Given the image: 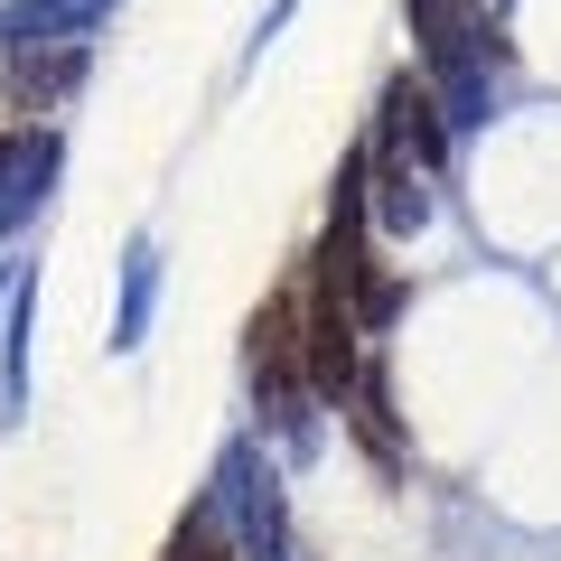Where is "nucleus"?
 <instances>
[{"label": "nucleus", "mask_w": 561, "mask_h": 561, "mask_svg": "<svg viewBox=\"0 0 561 561\" xmlns=\"http://www.w3.org/2000/svg\"><path fill=\"white\" fill-rule=\"evenodd\" d=\"M300 375H309V319H300V300H272L253 319V383L262 393H290Z\"/></svg>", "instance_id": "obj_1"}, {"label": "nucleus", "mask_w": 561, "mask_h": 561, "mask_svg": "<svg viewBox=\"0 0 561 561\" xmlns=\"http://www.w3.org/2000/svg\"><path fill=\"white\" fill-rule=\"evenodd\" d=\"M309 383H319L328 402L356 393V309L328 300V290H319V309H309Z\"/></svg>", "instance_id": "obj_2"}, {"label": "nucleus", "mask_w": 561, "mask_h": 561, "mask_svg": "<svg viewBox=\"0 0 561 561\" xmlns=\"http://www.w3.org/2000/svg\"><path fill=\"white\" fill-rule=\"evenodd\" d=\"M383 131H393L421 169H440V150H449V140H440V103H431V84H412V76L383 84Z\"/></svg>", "instance_id": "obj_3"}, {"label": "nucleus", "mask_w": 561, "mask_h": 561, "mask_svg": "<svg viewBox=\"0 0 561 561\" xmlns=\"http://www.w3.org/2000/svg\"><path fill=\"white\" fill-rule=\"evenodd\" d=\"M412 28L431 47V66H459V47L478 38V0H412Z\"/></svg>", "instance_id": "obj_4"}, {"label": "nucleus", "mask_w": 561, "mask_h": 561, "mask_svg": "<svg viewBox=\"0 0 561 561\" xmlns=\"http://www.w3.org/2000/svg\"><path fill=\"white\" fill-rule=\"evenodd\" d=\"M356 431H365V449H375L383 468L402 459V440H393V393H383V375H356Z\"/></svg>", "instance_id": "obj_5"}, {"label": "nucleus", "mask_w": 561, "mask_h": 561, "mask_svg": "<svg viewBox=\"0 0 561 561\" xmlns=\"http://www.w3.org/2000/svg\"><path fill=\"white\" fill-rule=\"evenodd\" d=\"M169 561H234V552H216V542H206V534H197V524H187V534H179V542H169Z\"/></svg>", "instance_id": "obj_6"}]
</instances>
